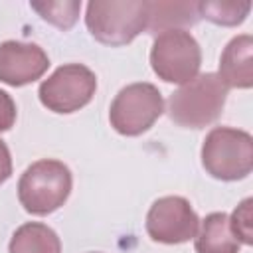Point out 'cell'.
Instances as JSON below:
<instances>
[{"label": "cell", "instance_id": "7a4b0ae2", "mask_svg": "<svg viewBox=\"0 0 253 253\" xmlns=\"http://www.w3.org/2000/svg\"><path fill=\"white\" fill-rule=\"evenodd\" d=\"M227 99V87L217 73H200L170 95L168 117L184 128H204L217 121Z\"/></svg>", "mask_w": 253, "mask_h": 253}, {"label": "cell", "instance_id": "30bf717a", "mask_svg": "<svg viewBox=\"0 0 253 253\" xmlns=\"http://www.w3.org/2000/svg\"><path fill=\"white\" fill-rule=\"evenodd\" d=\"M217 75L227 89H249L253 85V38L249 34L235 36L225 45Z\"/></svg>", "mask_w": 253, "mask_h": 253}, {"label": "cell", "instance_id": "e0dca14e", "mask_svg": "<svg viewBox=\"0 0 253 253\" xmlns=\"http://www.w3.org/2000/svg\"><path fill=\"white\" fill-rule=\"evenodd\" d=\"M16 115H18V111H16L14 99L6 91L0 89V132H6L14 126Z\"/></svg>", "mask_w": 253, "mask_h": 253}, {"label": "cell", "instance_id": "3957f363", "mask_svg": "<svg viewBox=\"0 0 253 253\" xmlns=\"http://www.w3.org/2000/svg\"><path fill=\"white\" fill-rule=\"evenodd\" d=\"M73 188L71 170L53 158H42L30 164L18 182V200L32 215H47L59 210Z\"/></svg>", "mask_w": 253, "mask_h": 253}, {"label": "cell", "instance_id": "8992f818", "mask_svg": "<svg viewBox=\"0 0 253 253\" xmlns=\"http://www.w3.org/2000/svg\"><path fill=\"white\" fill-rule=\"evenodd\" d=\"M164 113V99L156 85L140 81L123 87L109 109L111 126L123 136L146 132Z\"/></svg>", "mask_w": 253, "mask_h": 253}, {"label": "cell", "instance_id": "7c38bea8", "mask_svg": "<svg viewBox=\"0 0 253 253\" xmlns=\"http://www.w3.org/2000/svg\"><path fill=\"white\" fill-rule=\"evenodd\" d=\"M198 20V2H148L146 32L158 36L168 30H184Z\"/></svg>", "mask_w": 253, "mask_h": 253}, {"label": "cell", "instance_id": "ba28073f", "mask_svg": "<svg viewBox=\"0 0 253 253\" xmlns=\"http://www.w3.org/2000/svg\"><path fill=\"white\" fill-rule=\"evenodd\" d=\"M200 217L182 196L158 198L146 213V233L152 241L180 245L196 237Z\"/></svg>", "mask_w": 253, "mask_h": 253}, {"label": "cell", "instance_id": "9a60e30c", "mask_svg": "<svg viewBox=\"0 0 253 253\" xmlns=\"http://www.w3.org/2000/svg\"><path fill=\"white\" fill-rule=\"evenodd\" d=\"M30 6L42 16V20L63 32L75 26L81 12V2L77 0H59V2L45 0V2H30Z\"/></svg>", "mask_w": 253, "mask_h": 253}, {"label": "cell", "instance_id": "5b68a950", "mask_svg": "<svg viewBox=\"0 0 253 253\" xmlns=\"http://www.w3.org/2000/svg\"><path fill=\"white\" fill-rule=\"evenodd\" d=\"M150 65L158 79L184 85L200 75L202 49L196 38L186 30H168L154 36L150 47Z\"/></svg>", "mask_w": 253, "mask_h": 253}, {"label": "cell", "instance_id": "2e32d148", "mask_svg": "<svg viewBox=\"0 0 253 253\" xmlns=\"http://www.w3.org/2000/svg\"><path fill=\"white\" fill-rule=\"evenodd\" d=\"M251 208H253V200L245 198L233 210V213L229 217L231 231L235 233L239 243H245V245H253V213H251Z\"/></svg>", "mask_w": 253, "mask_h": 253}, {"label": "cell", "instance_id": "52a82bcc", "mask_svg": "<svg viewBox=\"0 0 253 253\" xmlns=\"http://www.w3.org/2000/svg\"><path fill=\"white\" fill-rule=\"evenodd\" d=\"M97 91L95 73L83 63H65L42 81L38 95L42 105L57 115H69L91 103Z\"/></svg>", "mask_w": 253, "mask_h": 253}, {"label": "cell", "instance_id": "4fadbf2b", "mask_svg": "<svg viewBox=\"0 0 253 253\" xmlns=\"http://www.w3.org/2000/svg\"><path fill=\"white\" fill-rule=\"evenodd\" d=\"M8 253H61V239L49 225L28 221L12 233Z\"/></svg>", "mask_w": 253, "mask_h": 253}, {"label": "cell", "instance_id": "5bb4252c", "mask_svg": "<svg viewBox=\"0 0 253 253\" xmlns=\"http://www.w3.org/2000/svg\"><path fill=\"white\" fill-rule=\"evenodd\" d=\"M251 10V2H231V0H206L198 2L200 18L210 20L217 26H239Z\"/></svg>", "mask_w": 253, "mask_h": 253}, {"label": "cell", "instance_id": "8fae6325", "mask_svg": "<svg viewBox=\"0 0 253 253\" xmlns=\"http://www.w3.org/2000/svg\"><path fill=\"white\" fill-rule=\"evenodd\" d=\"M194 247L196 253H239L241 243L231 231L229 215L223 211H213L200 221Z\"/></svg>", "mask_w": 253, "mask_h": 253}, {"label": "cell", "instance_id": "277c9868", "mask_svg": "<svg viewBox=\"0 0 253 253\" xmlns=\"http://www.w3.org/2000/svg\"><path fill=\"white\" fill-rule=\"evenodd\" d=\"M204 170L223 182L243 180L253 170V136L233 126H215L202 144Z\"/></svg>", "mask_w": 253, "mask_h": 253}, {"label": "cell", "instance_id": "6da1fadb", "mask_svg": "<svg viewBox=\"0 0 253 253\" xmlns=\"http://www.w3.org/2000/svg\"><path fill=\"white\" fill-rule=\"evenodd\" d=\"M85 26L105 45H126L146 32L148 0H93L87 4Z\"/></svg>", "mask_w": 253, "mask_h": 253}, {"label": "cell", "instance_id": "9c48e42d", "mask_svg": "<svg viewBox=\"0 0 253 253\" xmlns=\"http://www.w3.org/2000/svg\"><path fill=\"white\" fill-rule=\"evenodd\" d=\"M49 67V57L38 43L8 40L0 43V81L24 87L38 81Z\"/></svg>", "mask_w": 253, "mask_h": 253}, {"label": "cell", "instance_id": "ac0fdd59", "mask_svg": "<svg viewBox=\"0 0 253 253\" xmlns=\"http://www.w3.org/2000/svg\"><path fill=\"white\" fill-rule=\"evenodd\" d=\"M12 176V156L6 142L0 138V186Z\"/></svg>", "mask_w": 253, "mask_h": 253}]
</instances>
